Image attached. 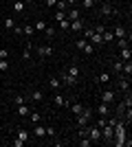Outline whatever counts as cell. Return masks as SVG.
I'll list each match as a JSON object with an SVG mask.
<instances>
[{"label":"cell","instance_id":"obj_1","mask_svg":"<svg viewBox=\"0 0 132 147\" xmlns=\"http://www.w3.org/2000/svg\"><path fill=\"white\" fill-rule=\"evenodd\" d=\"M90 117H93V110H90V108H84L82 114H77L75 125H77V127H86L88 123H90Z\"/></svg>","mask_w":132,"mask_h":147},{"label":"cell","instance_id":"obj_2","mask_svg":"<svg viewBox=\"0 0 132 147\" xmlns=\"http://www.w3.org/2000/svg\"><path fill=\"white\" fill-rule=\"evenodd\" d=\"M86 136L90 138L93 143H101V127H97V125H86Z\"/></svg>","mask_w":132,"mask_h":147},{"label":"cell","instance_id":"obj_3","mask_svg":"<svg viewBox=\"0 0 132 147\" xmlns=\"http://www.w3.org/2000/svg\"><path fill=\"white\" fill-rule=\"evenodd\" d=\"M68 29L75 33V35H79L84 31V18H79V20H70V24H68Z\"/></svg>","mask_w":132,"mask_h":147},{"label":"cell","instance_id":"obj_4","mask_svg":"<svg viewBox=\"0 0 132 147\" xmlns=\"http://www.w3.org/2000/svg\"><path fill=\"white\" fill-rule=\"evenodd\" d=\"M99 13H101V18H108V16H114V13H117V9H114L110 2H104V5H101V9H99Z\"/></svg>","mask_w":132,"mask_h":147},{"label":"cell","instance_id":"obj_5","mask_svg":"<svg viewBox=\"0 0 132 147\" xmlns=\"http://www.w3.org/2000/svg\"><path fill=\"white\" fill-rule=\"evenodd\" d=\"M38 55L42 57V59H44V57H51V55H53V49H51L49 44H42V46H38Z\"/></svg>","mask_w":132,"mask_h":147},{"label":"cell","instance_id":"obj_6","mask_svg":"<svg viewBox=\"0 0 132 147\" xmlns=\"http://www.w3.org/2000/svg\"><path fill=\"white\" fill-rule=\"evenodd\" d=\"M114 99H117V94H114L112 90H104L101 92V101H104V103H114Z\"/></svg>","mask_w":132,"mask_h":147},{"label":"cell","instance_id":"obj_7","mask_svg":"<svg viewBox=\"0 0 132 147\" xmlns=\"http://www.w3.org/2000/svg\"><path fill=\"white\" fill-rule=\"evenodd\" d=\"M119 59H121V61H130V59H132V51H130V46H123V49H119Z\"/></svg>","mask_w":132,"mask_h":147},{"label":"cell","instance_id":"obj_8","mask_svg":"<svg viewBox=\"0 0 132 147\" xmlns=\"http://www.w3.org/2000/svg\"><path fill=\"white\" fill-rule=\"evenodd\" d=\"M66 18H68V20H79V18H82V11H79L77 7H68V11H66Z\"/></svg>","mask_w":132,"mask_h":147},{"label":"cell","instance_id":"obj_9","mask_svg":"<svg viewBox=\"0 0 132 147\" xmlns=\"http://www.w3.org/2000/svg\"><path fill=\"white\" fill-rule=\"evenodd\" d=\"M112 35H114V40H119V37H126V35H128L126 26H123V24H117V26L112 29Z\"/></svg>","mask_w":132,"mask_h":147},{"label":"cell","instance_id":"obj_10","mask_svg":"<svg viewBox=\"0 0 132 147\" xmlns=\"http://www.w3.org/2000/svg\"><path fill=\"white\" fill-rule=\"evenodd\" d=\"M33 136H35V138H40V141H42V138H46V127L38 123V125L33 127Z\"/></svg>","mask_w":132,"mask_h":147},{"label":"cell","instance_id":"obj_11","mask_svg":"<svg viewBox=\"0 0 132 147\" xmlns=\"http://www.w3.org/2000/svg\"><path fill=\"white\" fill-rule=\"evenodd\" d=\"M97 114H99V117H108V114H110V103H104V101H101V103L97 105Z\"/></svg>","mask_w":132,"mask_h":147},{"label":"cell","instance_id":"obj_12","mask_svg":"<svg viewBox=\"0 0 132 147\" xmlns=\"http://www.w3.org/2000/svg\"><path fill=\"white\" fill-rule=\"evenodd\" d=\"M88 42L93 44V46H101V44H104V40H101L99 33H95V31H93V33H90V37H88Z\"/></svg>","mask_w":132,"mask_h":147},{"label":"cell","instance_id":"obj_13","mask_svg":"<svg viewBox=\"0 0 132 147\" xmlns=\"http://www.w3.org/2000/svg\"><path fill=\"white\" fill-rule=\"evenodd\" d=\"M60 81H62V84H66V86H75V79H70L68 75H66V70H62V73H60Z\"/></svg>","mask_w":132,"mask_h":147},{"label":"cell","instance_id":"obj_14","mask_svg":"<svg viewBox=\"0 0 132 147\" xmlns=\"http://www.w3.org/2000/svg\"><path fill=\"white\" fill-rule=\"evenodd\" d=\"M101 40H104V44H108V42H114L112 29H106V31H104V33H101Z\"/></svg>","mask_w":132,"mask_h":147},{"label":"cell","instance_id":"obj_15","mask_svg":"<svg viewBox=\"0 0 132 147\" xmlns=\"http://www.w3.org/2000/svg\"><path fill=\"white\" fill-rule=\"evenodd\" d=\"M66 75H68L70 79L77 81V77H79V68H77V66H68V68H66Z\"/></svg>","mask_w":132,"mask_h":147},{"label":"cell","instance_id":"obj_16","mask_svg":"<svg viewBox=\"0 0 132 147\" xmlns=\"http://www.w3.org/2000/svg\"><path fill=\"white\" fill-rule=\"evenodd\" d=\"M119 90H121V92H130V79H128V77H121Z\"/></svg>","mask_w":132,"mask_h":147},{"label":"cell","instance_id":"obj_17","mask_svg":"<svg viewBox=\"0 0 132 147\" xmlns=\"http://www.w3.org/2000/svg\"><path fill=\"white\" fill-rule=\"evenodd\" d=\"M31 101H35V103H40V101H44V94H42V90H31Z\"/></svg>","mask_w":132,"mask_h":147},{"label":"cell","instance_id":"obj_18","mask_svg":"<svg viewBox=\"0 0 132 147\" xmlns=\"http://www.w3.org/2000/svg\"><path fill=\"white\" fill-rule=\"evenodd\" d=\"M75 145H79V147H90V145H93V141H90L88 136H79V138L75 141Z\"/></svg>","mask_w":132,"mask_h":147},{"label":"cell","instance_id":"obj_19","mask_svg":"<svg viewBox=\"0 0 132 147\" xmlns=\"http://www.w3.org/2000/svg\"><path fill=\"white\" fill-rule=\"evenodd\" d=\"M16 112H18L20 117H29V105H26V103H20L18 108H16Z\"/></svg>","mask_w":132,"mask_h":147},{"label":"cell","instance_id":"obj_20","mask_svg":"<svg viewBox=\"0 0 132 147\" xmlns=\"http://www.w3.org/2000/svg\"><path fill=\"white\" fill-rule=\"evenodd\" d=\"M53 103H55L57 108H64V105H68V101H66L62 94H55V101H53Z\"/></svg>","mask_w":132,"mask_h":147},{"label":"cell","instance_id":"obj_21","mask_svg":"<svg viewBox=\"0 0 132 147\" xmlns=\"http://www.w3.org/2000/svg\"><path fill=\"white\" fill-rule=\"evenodd\" d=\"M68 108L73 110V114H75V117H77V114H82V110H84L82 103H68Z\"/></svg>","mask_w":132,"mask_h":147},{"label":"cell","instance_id":"obj_22","mask_svg":"<svg viewBox=\"0 0 132 147\" xmlns=\"http://www.w3.org/2000/svg\"><path fill=\"white\" fill-rule=\"evenodd\" d=\"M44 29H46V22H44V20H38V22L33 24V31H38V33H44Z\"/></svg>","mask_w":132,"mask_h":147},{"label":"cell","instance_id":"obj_23","mask_svg":"<svg viewBox=\"0 0 132 147\" xmlns=\"http://www.w3.org/2000/svg\"><path fill=\"white\" fill-rule=\"evenodd\" d=\"M24 2H22V0H16V2H13V11H16V13H22V11H24Z\"/></svg>","mask_w":132,"mask_h":147},{"label":"cell","instance_id":"obj_24","mask_svg":"<svg viewBox=\"0 0 132 147\" xmlns=\"http://www.w3.org/2000/svg\"><path fill=\"white\" fill-rule=\"evenodd\" d=\"M49 86L53 88V90H57V88H60V79H57V77H53V75H51V77H49Z\"/></svg>","mask_w":132,"mask_h":147},{"label":"cell","instance_id":"obj_25","mask_svg":"<svg viewBox=\"0 0 132 147\" xmlns=\"http://www.w3.org/2000/svg\"><path fill=\"white\" fill-rule=\"evenodd\" d=\"M31 44H26V46H24V51H22V59H31Z\"/></svg>","mask_w":132,"mask_h":147},{"label":"cell","instance_id":"obj_26","mask_svg":"<svg viewBox=\"0 0 132 147\" xmlns=\"http://www.w3.org/2000/svg\"><path fill=\"white\" fill-rule=\"evenodd\" d=\"M29 136H31V134H29L26 129H20V132H18V138H20L22 143H26V141H29Z\"/></svg>","mask_w":132,"mask_h":147},{"label":"cell","instance_id":"obj_27","mask_svg":"<svg viewBox=\"0 0 132 147\" xmlns=\"http://www.w3.org/2000/svg\"><path fill=\"white\" fill-rule=\"evenodd\" d=\"M95 2H97V0H82V9H86V11H88V9H93Z\"/></svg>","mask_w":132,"mask_h":147},{"label":"cell","instance_id":"obj_28","mask_svg":"<svg viewBox=\"0 0 132 147\" xmlns=\"http://www.w3.org/2000/svg\"><path fill=\"white\" fill-rule=\"evenodd\" d=\"M97 81H99V84H108V81H110V73H101L99 77H97Z\"/></svg>","mask_w":132,"mask_h":147},{"label":"cell","instance_id":"obj_29","mask_svg":"<svg viewBox=\"0 0 132 147\" xmlns=\"http://www.w3.org/2000/svg\"><path fill=\"white\" fill-rule=\"evenodd\" d=\"M55 7H57V11H68V5H66L64 0H57V2H55Z\"/></svg>","mask_w":132,"mask_h":147},{"label":"cell","instance_id":"obj_30","mask_svg":"<svg viewBox=\"0 0 132 147\" xmlns=\"http://www.w3.org/2000/svg\"><path fill=\"white\" fill-rule=\"evenodd\" d=\"M13 103H16V105H20V103H26L24 94H13Z\"/></svg>","mask_w":132,"mask_h":147},{"label":"cell","instance_id":"obj_31","mask_svg":"<svg viewBox=\"0 0 132 147\" xmlns=\"http://www.w3.org/2000/svg\"><path fill=\"white\" fill-rule=\"evenodd\" d=\"M57 24H60V29H62V31H68V24H70V20H68V18H64V20H60Z\"/></svg>","mask_w":132,"mask_h":147},{"label":"cell","instance_id":"obj_32","mask_svg":"<svg viewBox=\"0 0 132 147\" xmlns=\"http://www.w3.org/2000/svg\"><path fill=\"white\" fill-rule=\"evenodd\" d=\"M29 119H31L33 123H40V121H42V114H40V112H31V114H29Z\"/></svg>","mask_w":132,"mask_h":147},{"label":"cell","instance_id":"obj_33","mask_svg":"<svg viewBox=\"0 0 132 147\" xmlns=\"http://www.w3.org/2000/svg\"><path fill=\"white\" fill-rule=\"evenodd\" d=\"M22 33H24V35H26V37H31V35H33V33H35V31H33V24H26V26H24V29H22Z\"/></svg>","mask_w":132,"mask_h":147},{"label":"cell","instance_id":"obj_34","mask_svg":"<svg viewBox=\"0 0 132 147\" xmlns=\"http://www.w3.org/2000/svg\"><path fill=\"white\" fill-rule=\"evenodd\" d=\"M13 26H16V20H13V18H5V29L13 31Z\"/></svg>","mask_w":132,"mask_h":147},{"label":"cell","instance_id":"obj_35","mask_svg":"<svg viewBox=\"0 0 132 147\" xmlns=\"http://www.w3.org/2000/svg\"><path fill=\"white\" fill-rule=\"evenodd\" d=\"M46 138H55V127L53 125H46Z\"/></svg>","mask_w":132,"mask_h":147},{"label":"cell","instance_id":"obj_36","mask_svg":"<svg viewBox=\"0 0 132 147\" xmlns=\"http://www.w3.org/2000/svg\"><path fill=\"white\" fill-rule=\"evenodd\" d=\"M86 42H88V40H86V37L82 35V37H79V40H77V42H75V46H77V49H79V51H82L84 46H86Z\"/></svg>","mask_w":132,"mask_h":147},{"label":"cell","instance_id":"obj_37","mask_svg":"<svg viewBox=\"0 0 132 147\" xmlns=\"http://www.w3.org/2000/svg\"><path fill=\"white\" fill-rule=\"evenodd\" d=\"M121 66H123V61H121V59L112 61V70H114V73H121Z\"/></svg>","mask_w":132,"mask_h":147},{"label":"cell","instance_id":"obj_38","mask_svg":"<svg viewBox=\"0 0 132 147\" xmlns=\"http://www.w3.org/2000/svg\"><path fill=\"white\" fill-rule=\"evenodd\" d=\"M93 49H95V46H93V44H90V42H86V46H84V53H86V55H93Z\"/></svg>","mask_w":132,"mask_h":147},{"label":"cell","instance_id":"obj_39","mask_svg":"<svg viewBox=\"0 0 132 147\" xmlns=\"http://www.w3.org/2000/svg\"><path fill=\"white\" fill-rule=\"evenodd\" d=\"M44 35H46V37H53V35H55V29H53V26H46V29H44Z\"/></svg>","mask_w":132,"mask_h":147},{"label":"cell","instance_id":"obj_40","mask_svg":"<svg viewBox=\"0 0 132 147\" xmlns=\"http://www.w3.org/2000/svg\"><path fill=\"white\" fill-rule=\"evenodd\" d=\"M66 18V11H55V20L60 22V20H64Z\"/></svg>","mask_w":132,"mask_h":147},{"label":"cell","instance_id":"obj_41","mask_svg":"<svg viewBox=\"0 0 132 147\" xmlns=\"http://www.w3.org/2000/svg\"><path fill=\"white\" fill-rule=\"evenodd\" d=\"M0 70H9V61L7 59H0Z\"/></svg>","mask_w":132,"mask_h":147},{"label":"cell","instance_id":"obj_42","mask_svg":"<svg viewBox=\"0 0 132 147\" xmlns=\"http://www.w3.org/2000/svg\"><path fill=\"white\" fill-rule=\"evenodd\" d=\"M95 33H99V35H101V33H104V31H106V26H104V24H97V26H95Z\"/></svg>","mask_w":132,"mask_h":147},{"label":"cell","instance_id":"obj_43","mask_svg":"<svg viewBox=\"0 0 132 147\" xmlns=\"http://www.w3.org/2000/svg\"><path fill=\"white\" fill-rule=\"evenodd\" d=\"M7 57H9V51H7V49H0V59H7Z\"/></svg>","mask_w":132,"mask_h":147},{"label":"cell","instance_id":"obj_44","mask_svg":"<svg viewBox=\"0 0 132 147\" xmlns=\"http://www.w3.org/2000/svg\"><path fill=\"white\" fill-rule=\"evenodd\" d=\"M55 2H57V0H44V5H46V7H55Z\"/></svg>","mask_w":132,"mask_h":147},{"label":"cell","instance_id":"obj_45","mask_svg":"<svg viewBox=\"0 0 132 147\" xmlns=\"http://www.w3.org/2000/svg\"><path fill=\"white\" fill-rule=\"evenodd\" d=\"M13 33H18V35H22V26H18V24H16V26H13Z\"/></svg>","mask_w":132,"mask_h":147},{"label":"cell","instance_id":"obj_46","mask_svg":"<svg viewBox=\"0 0 132 147\" xmlns=\"http://www.w3.org/2000/svg\"><path fill=\"white\" fill-rule=\"evenodd\" d=\"M64 2H66L68 7H75V2H77V0H64Z\"/></svg>","mask_w":132,"mask_h":147},{"label":"cell","instance_id":"obj_47","mask_svg":"<svg viewBox=\"0 0 132 147\" xmlns=\"http://www.w3.org/2000/svg\"><path fill=\"white\" fill-rule=\"evenodd\" d=\"M22 2H24V5H31V2H33V0H22Z\"/></svg>","mask_w":132,"mask_h":147}]
</instances>
